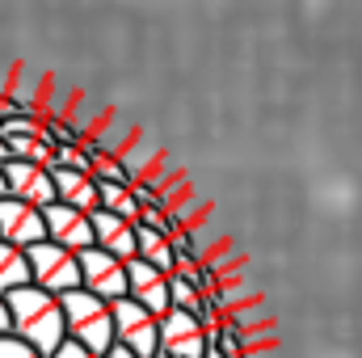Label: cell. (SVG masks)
Returning <instances> with one entry per match:
<instances>
[{
    "label": "cell",
    "mask_w": 362,
    "mask_h": 358,
    "mask_svg": "<svg viewBox=\"0 0 362 358\" xmlns=\"http://www.w3.org/2000/svg\"><path fill=\"white\" fill-rule=\"evenodd\" d=\"M8 312H13V333L34 342L42 354H51L64 337H68V321H64V299L38 282H25L17 291H8Z\"/></svg>",
    "instance_id": "cell-1"
},
{
    "label": "cell",
    "mask_w": 362,
    "mask_h": 358,
    "mask_svg": "<svg viewBox=\"0 0 362 358\" xmlns=\"http://www.w3.org/2000/svg\"><path fill=\"white\" fill-rule=\"evenodd\" d=\"M64 299V321H68V337H76L81 346H89L101 358L118 337H114V304L93 295L89 287H72L59 295Z\"/></svg>",
    "instance_id": "cell-2"
},
{
    "label": "cell",
    "mask_w": 362,
    "mask_h": 358,
    "mask_svg": "<svg viewBox=\"0 0 362 358\" xmlns=\"http://www.w3.org/2000/svg\"><path fill=\"white\" fill-rule=\"evenodd\" d=\"M25 253H30V278L38 287L55 291V295H64L72 287H85V278H81V253L76 249H68L59 241H38Z\"/></svg>",
    "instance_id": "cell-3"
},
{
    "label": "cell",
    "mask_w": 362,
    "mask_h": 358,
    "mask_svg": "<svg viewBox=\"0 0 362 358\" xmlns=\"http://www.w3.org/2000/svg\"><path fill=\"white\" fill-rule=\"evenodd\" d=\"M114 337L122 346H131L139 358H152L160 350V316L152 308H144L139 299L122 295V299H114Z\"/></svg>",
    "instance_id": "cell-4"
},
{
    "label": "cell",
    "mask_w": 362,
    "mask_h": 358,
    "mask_svg": "<svg viewBox=\"0 0 362 358\" xmlns=\"http://www.w3.org/2000/svg\"><path fill=\"white\" fill-rule=\"evenodd\" d=\"M160 350H169L173 358H202L211 350V333L194 312L169 308L160 316Z\"/></svg>",
    "instance_id": "cell-5"
},
{
    "label": "cell",
    "mask_w": 362,
    "mask_h": 358,
    "mask_svg": "<svg viewBox=\"0 0 362 358\" xmlns=\"http://www.w3.org/2000/svg\"><path fill=\"white\" fill-rule=\"evenodd\" d=\"M81 278H85V287H89L93 295H101L110 304L127 295V262L118 253L101 249V245L81 249Z\"/></svg>",
    "instance_id": "cell-6"
},
{
    "label": "cell",
    "mask_w": 362,
    "mask_h": 358,
    "mask_svg": "<svg viewBox=\"0 0 362 358\" xmlns=\"http://www.w3.org/2000/svg\"><path fill=\"white\" fill-rule=\"evenodd\" d=\"M0 236L13 241V245H21V249L47 241V215H42V207L4 194V198H0Z\"/></svg>",
    "instance_id": "cell-7"
},
{
    "label": "cell",
    "mask_w": 362,
    "mask_h": 358,
    "mask_svg": "<svg viewBox=\"0 0 362 358\" xmlns=\"http://www.w3.org/2000/svg\"><path fill=\"white\" fill-rule=\"evenodd\" d=\"M42 215H47V241H59V245H68V249H89L97 245V232H93V211H81V207H72V202H51V207H42Z\"/></svg>",
    "instance_id": "cell-8"
},
{
    "label": "cell",
    "mask_w": 362,
    "mask_h": 358,
    "mask_svg": "<svg viewBox=\"0 0 362 358\" xmlns=\"http://www.w3.org/2000/svg\"><path fill=\"white\" fill-rule=\"evenodd\" d=\"M169 278H173V274H165L160 266H152V262H144V258H131V262H127V295L139 299L144 308H152L156 316H165V312L173 308Z\"/></svg>",
    "instance_id": "cell-9"
},
{
    "label": "cell",
    "mask_w": 362,
    "mask_h": 358,
    "mask_svg": "<svg viewBox=\"0 0 362 358\" xmlns=\"http://www.w3.org/2000/svg\"><path fill=\"white\" fill-rule=\"evenodd\" d=\"M4 178H8V194L13 198H25L34 207H51L59 194H55V173L47 165H34V161H4Z\"/></svg>",
    "instance_id": "cell-10"
},
{
    "label": "cell",
    "mask_w": 362,
    "mask_h": 358,
    "mask_svg": "<svg viewBox=\"0 0 362 358\" xmlns=\"http://www.w3.org/2000/svg\"><path fill=\"white\" fill-rule=\"evenodd\" d=\"M139 224L135 219H127V215H114V211H105V207H97L93 211V232H97V245L101 249H110V253H118L122 262H131L135 253H139V232H135Z\"/></svg>",
    "instance_id": "cell-11"
},
{
    "label": "cell",
    "mask_w": 362,
    "mask_h": 358,
    "mask_svg": "<svg viewBox=\"0 0 362 358\" xmlns=\"http://www.w3.org/2000/svg\"><path fill=\"white\" fill-rule=\"evenodd\" d=\"M55 173V194L59 202H72L81 211H97L101 207V181L85 173V169H68V165H51Z\"/></svg>",
    "instance_id": "cell-12"
},
{
    "label": "cell",
    "mask_w": 362,
    "mask_h": 358,
    "mask_svg": "<svg viewBox=\"0 0 362 358\" xmlns=\"http://www.w3.org/2000/svg\"><path fill=\"white\" fill-rule=\"evenodd\" d=\"M25 282H34L30 278V253L0 236V295H8V291H17Z\"/></svg>",
    "instance_id": "cell-13"
},
{
    "label": "cell",
    "mask_w": 362,
    "mask_h": 358,
    "mask_svg": "<svg viewBox=\"0 0 362 358\" xmlns=\"http://www.w3.org/2000/svg\"><path fill=\"white\" fill-rule=\"evenodd\" d=\"M135 232H139V253H135V258H144V262L160 266L165 274H173V270H177V249H173V236H165V232H156V228H148V224H139Z\"/></svg>",
    "instance_id": "cell-14"
},
{
    "label": "cell",
    "mask_w": 362,
    "mask_h": 358,
    "mask_svg": "<svg viewBox=\"0 0 362 358\" xmlns=\"http://www.w3.org/2000/svg\"><path fill=\"white\" fill-rule=\"evenodd\" d=\"M8 139V152L17 161H34V165H55V144L42 135V131H21V135H4Z\"/></svg>",
    "instance_id": "cell-15"
},
{
    "label": "cell",
    "mask_w": 362,
    "mask_h": 358,
    "mask_svg": "<svg viewBox=\"0 0 362 358\" xmlns=\"http://www.w3.org/2000/svg\"><path fill=\"white\" fill-rule=\"evenodd\" d=\"M101 207L114 211V215H127L135 224H139V211H144V202L135 198V185L131 181H101Z\"/></svg>",
    "instance_id": "cell-16"
},
{
    "label": "cell",
    "mask_w": 362,
    "mask_h": 358,
    "mask_svg": "<svg viewBox=\"0 0 362 358\" xmlns=\"http://www.w3.org/2000/svg\"><path fill=\"white\" fill-rule=\"evenodd\" d=\"M0 358H47L34 342H25V337H17V333H4L0 337Z\"/></svg>",
    "instance_id": "cell-17"
},
{
    "label": "cell",
    "mask_w": 362,
    "mask_h": 358,
    "mask_svg": "<svg viewBox=\"0 0 362 358\" xmlns=\"http://www.w3.org/2000/svg\"><path fill=\"white\" fill-rule=\"evenodd\" d=\"M47 358H97V354H93L89 346H81L76 337H64V342H59V346H55Z\"/></svg>",
    "instance_id": "cell-18"
},
{
    "label": "cell",
    "mask_w": 362,
    "mask_h": 358,
    "mask_svg": "<svg viewBox=\"0 0 362 358\" xmlns=\"http://www.w3.org/2000/svg\"><path fill=\"white\" fill-rule=\"evenodd\" d=\"M13 333V312H8V295H0V337Z\"/></svg>",
    "instance_id": "cell-19"
},
{
    "label": "cell",
    "mask_w": 362,
    "mask_h": 358,
    "mask_svg": "<svg viewBox=\"0 0 362 358\" xmlns=\"http://www.w3.org/2000/svg\"><path fill=\"white\" fill-rule=\"evenodd\" d=\"M101 358H139V354H135L131 346H122V342H114V346H110V350H105Z\"/></svg>",
    "instance_id": "cell-20"
},
{
    "label": "cell",
    "mask_w": 362,
    "mask_h": 358,
    "mask_svg": "<svg viewBox=\"0 0 362 358\" xmlns=\"http://www.w3.org/2000/svg\"><path fill=\"white\" fill-rule=\"evenodd\" d=\"M4 161H13V152H8V139L0 135V165H4Z\"/></svg>",
    "instance_id": "cell-21"
},
{
    "label": "cell",
    "mask_w": 362,
    "mask_h": 358,
    "mask_svg": "<svg viewBox=\"0 0 362 358\" xmlns=\"http://www.w3.org/2000/svg\"><path fill=\"white\" fill-rule=\"evenodd\" d=\"M8 194V178H4V165H0V198Z\"/></svg>",
    "instance_id": "cell-22"
},
{
    "label": "cell",
    "mask_w": 362,
    "mask_h": 358,
    "mask_svg": "<svg viewBox=\"0 0 362 358\" xmlns=\"http://www.w3.org/2000/svg\"><path fill=\"white\" fill-rule=\"evenodd\" d=\"M152 358H173V354H169V350H156V354H152Z\"/></svg>",
    "instance_id": "cell-23"
}]
</instances>
